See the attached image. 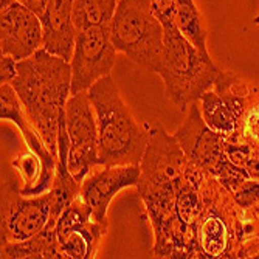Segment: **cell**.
Masks as SVG:
<instances>
[{"label": "cell", "mask_w": 259, "mask_h": 259, "mask_svg": "<svg viewBox=\"0 0 259 259\" xmlns=\"http://www.w3.org/2000/svg\"><path fill=\"white\" fill-rule=\"evenodd\" d=\"M234 202L241 208H248L259 202V180L256 179H245L242 183L238 185V188L231 193Z\"/></svg>", "instance_id": "603a6c76"}, {"label": "cell", "mask_w": 259, "mask_h": 259, "mask_svg": "<svg viewBox=\"0 0 259 259\" xmlns=\"http://www.w3.org/2000/svg\"><path fill=\"white\" fill-rule=\"evenodd\" d=\"M52 218L47 228H55L62 211L81 194V183L70 174L67 164L58 158L56 174L52 186Z\"/></svg>", "instance_id": "ffe728a7"}, {"label": "cell", "mask_w": 259, "mask_h": 259, "mask_svg": "<svg viewBox=\"0 0 259 259\" xmlns=\"http://www.w3.org/2000/svg\"><path fill=\"white\" fill-rule=\"evenodd\" d=\"M236 132L248 134V135H259V89L257 87L253 89V95L247 107L244 121Z\"/></svg>", "instance_id": "d4e9b609"}, {"label": "cell", "mask_w": 259, "mask_h": 259, "mask_svg": "<svg viewBox=\"0 0 259 259\" xmlns=\"http://www.w3.org/2000/svg\"><path fill=\"white\" fill-rule=\"evenodd\" d=\"M116 61V49L110 27H90L76 31L72 65V95L89 90L97 81L110 75Z\"/></svg>", "instance_id": "30bf717a"}, {"label": "cell", "mask_w": 259, "mask_h": 259, "mask_svg": "<svg viewBox=\"0 0 259 259\" xmlns=\"http://www.w3.org/2000/svg\"><path fill=\"white\" fill-rule=\"evenodd\" d=\"M148 143L140 161L137 190L141 200L177 197L188 158L174 135L158 121L146 123Z\"/></svg>", "instance_id": "5b68a950"}, {"label": "cell", "mask_w": 259, "mask_h": 259, "mask_svg": "<svg viewBox=\"0 0 259 259\" xmlns=\"http://www.w3.org/2000/svg\"><path fill=\"white\" fill-rule=\"evenodd\" d=\"M257 257H259V254H257Z\"/></svg>", "instance_id": "f546056e"}, {"label": "cell", "mask_w": 259, "mask_h": 259, "mask_svg": "<svg viewBox=\"0 0 259 259\" xmlns=\"http://www.w3.org/2000/svg\"><path fill=\"white\" fill-rule=\"evenodd\" d=\"M0 53L27 59L44 47L40 17L19 0H0Z\"/></svg>", "instance_id": "7c38bea8"}, {"label": "cell", "mask_w": 259, "mask_h": 259, "mask_svg": "<svg viewBox=\"0 0 259 259\" xmlns=\"http://www.w3.org/2000/svg\"><path fill=\"white\" fill-rule=\"evenodd\" d=\"M75 0H49L44 14V49L65 61H72L76 28L73 23Z\"/></svg>", "instance_id": "9a60e30c"}, {"label": "cell", "mask_w": 259, "mask_h": 259, "mask_svg": "<svg viewBox=\"0 0 259 259\" xmlns=\"http://www.w3.org/2000/svg\"><path fill=\"white\" fill-rule=\"evenodd\" d=\"M242 135H245L250 141V154L245 161L244 169L247 171L248 177L259 180V135H248V134H242Z\"/></svg>", "instance_id": "484cf974"}, {"label": "cell", "mask_w": 259, "mask_h": 259, "mask_svg": "<svg viewBox=\"0 0 259 259\" xmlns=\"http://www.w3.org/2000/svg\"><path fill=\"white\" fill-rule=\"evenodd\" d=\"M259 254V202L241 208L234 221V236L228 259L257 257Z\"/></svg>", "instance_id": "e0dca14e"}, {"label": "cell", "mask_w": 259, "mask_h": 259, "mask_svg": "<svg viewBox=\"0 0 259 259\" xmlns=\"http://www.w3.org/2000/svg\"><path fill=\"white\" fill-rule=\"evenodd\" d=\"M200 193L203 208L194 224L200 259L230 257L234 236V221L241 206L234 202L231 193L209 172H206Z\"/></svg>", "instance_id": "52a82bcc"}, {"label": "cell", "mask_w": 259, "mask_h": 259, "mask_svg": "<svg viewBox=\"0 0 259 259\" xmlns=\"http://www.w3.org/2000/svg\"><path fill=\"white\" fill-rule=\"evenodd\" d=\"M30 123L56 157L61 113L72 97V65L52 55L44 47L17 62V75L11 81Z\"/></svg>", "instance_id": "6da1fadb"}, {"label": "cell", "mask_w": 259, "mask_h": 259, "mask_svg": "<svg viewBox=\"0 0 259 259\" xmlns=\"http://www.w3.org/2000/svg\"><path fill=\"white\" fill-rule=\"evenodd\" d=\"M11 172L2 179V234L5 242L25 241L45 230L52 218V193L40 196H23Z\"/></svg>", "instance_id": "ba28073f"}, {"label": "cell", "mask_w": 259, "mask_h": 259, "mask_svg": "<svg viewBox=\"0 0 259 259\" xmlns=\"http://www.w3.org/2000/svg\"><path fill=\"white\" fill-rule=\"evenodd\" d=\"M0 118L14 123L19 127L20 135L23 141H25L28 151L34 152L42 160L44 177L40 182V193L42 194L49 193L53 186L56 164H58L59 157H56L49 148H47L40 135L36 132V129L30 123L17 93L11 84H2V89H0Z\"/></svg>", "instance_id": "5bb4252c"}, {"label": "cell", "mask_w": 259, "mask_h": 259, "mask_svg": "<svg viewBox=\"0 0 259 259\" xmlns=\"http://www.w3.org/2000/svg\"><path fill=\"white\" fill-rule=\"evenodd\" d=\"M221 72L211 56L202 53L177 27L164 30V49L157 75L164 82V95L180 112L199 101L214 85Z\"/></svg>", "instance_id": "3957f363"}, {"label": "cell", "mask_w": 259, "mask_h": 259, "mask_svg": "<svg viewBox=\"0 0 259 259\" xmlns=\"http://www.w3.org/2000/svg\"><path fill=\"white\" fill-rule=\"evenodd\" d=\"M87 92L97 115L100 164H140L146 149L148 132L135 121L115 79L107 75Z\"/></svg>", "instance_id": "7a4b0ae2"}, {"label": "cell", "mask_w": 259, "mask_h": 259, "mask_svg": "<svg viewBox=\"0 0 259 259\" xmlns=\"http://www.w3.org/2000/svg\"><path fill=\"white\" fill-rule=\"evenodd\" d=\"M11 168L20 177V193L23 196H40V182L44 177V163L31 151L20 154L11 161Z\"/></svg>", "instance_id": "7402d4cb"}, {"label": "cell", "mask_w": 259, "mask_h": 259, "mask_svg": "<svg viewBox=\"0 0 259 259\" xmlns=\"http://www.w3.org/2000/svg\"><path fill=\"white\" fill-rule=\"evenodd\" d=\"M199 107L206 126L225 137L234 134L242 124L239 115L213 87L199 98Z\"/></svg>", "instance_id": "ac0fdd59"}, {"label": "cell", "mask_w": 259, "mask_h": 259, "mask_svg": "<svg viewBox=\"0 0 259 259\" xmlns=\"http://www.w3.org/2000/svg\"><path fill=\"white\" fill-rule=\"evenodd\" d=\"M65 127L68 137L67 168L79 183L100 166L97 115L89 92L72 95L65 104Z\"/></svg>", "instance_id": "9c48e42d"}, {"label": "cell", "mask_w": 259, "mask_h": 259, "mask_svg": "<svg viewBox=\"0 0 259 259\" xmlns=\"http://www.w3.org/2000/svg\"><path fill=\"white\" fill-rule=\"evenodd\" d=\"M17 62L19 61H16L10 55L0 56V81H2V84H11V81L16 78Z\"/></svg>", "instance_id": "4316f807"}, {"label": "cell", "mask_w": 259, "mask_h": 259, "mask_svg": "<svg viewBox=\"0 0 259 259\" xmlns=\"http://www.w3.org/2000/svg\"><path fill=\"white\" fill-rule=\"evenodd\" d=\"M253 23H254V25H259V14L253 19Z\"/></svg>", "instance_id": "f1b7e54d"}, {"label": "cell", "mask_w": 259, "mask_h": 259, "mask_svg": "<svg viewBox=\"0 0 259 259\" xmlns=\"http://www.w3.org/2000/svg\"><path fill=\"white\" fill-rule=\"evenodd\" d=\"M0 257L2 259H64L65 254L59 247L56 230L45 228L25 241L2 244Z\"/></svg>", "instance_id": "2e32d148"}, {"label": "cell", "mask_w": 259, "mask_h": 259, "mask_svg": "<svg viewBox=\"0 0 259 259\" xmlns=\"http://www.w3.org/2000/svg\"><path fill=\"white\" fill-rule=\"evenodd\" d=\"M140 164H113L95 169L82 180L81 197L90 206L92 218L97 222L109 225L107 209L112 199L124 188L138 185Z\"/></svg>", "instance_id": "4fadbf2b"}, {"label": "cell", "mask_w": 259, "mask_h": 259, "mask_svg": "<svg viewBox=\"0 0 259 259\" xmlns=\"http://www.w3.org/2000/svg\"><path fill=\"white\" fill-rule=\"evenodd\" d=\"M118 0H75L73 23L76 31L90 27H110Z\"/></svg>", "instance_id": "44dd1931"}, {"label": "cell", "mask_w": 259, "mask_h": 259, "mask_svg": "<svg viewBox=\"0 0 259 259\" xmlns=\"http://www.w3.org/2000/svg\"><path fill=\"white\" fill-rule=\"evenodd\" d=\"M116 52L134 64L157 73L164 49V30L154 16L149 0H118L110 23Z\"/></svg>", "instance_id": "277c9868"}, {"label": "cell", "mask_w": 259, "mask_h": 259, "mask_svg": "<svg viewBox=\"0 0 259 259\" xmlns=\"http://www.w3.org/2000/svg\"><path fill=\"white\" fill-rule=\"evenodd\" d=\"M176 23L180 33L188 40L197 47L202 53L209 55L206 49L208 33L203 16L194 0H176Z\"/></svg>", "instance_id": "d6986e66"}, {"label": "cell", "mask_w": 259, "mask_h": 259, "mask_svg": "<svg viewBox=\"0 0 259 259\" xmlns=\"http://www.w3.org/2000/svg\"><path fill=\"white\" fill-rule=\"evenodd\" d=\"M154 16L160 20L163 30L176 28V0H149Z\"/></svg>", "instance_id": "cb8c5ba5"}, {"label": "cell", "mask_w": 259, "mask_h": 259, "mask_svg": "<svg viewBox=\"0 0 259 259\" xmlns=\"http://www.w3.org/2000/svg\"><path fill=\"white\" fill-rule=\"evenodd\" d=\"M19 2L33 13H36L40 19L44 17L47 7H49V0H19Z\"/></svg>", "instance_id": "83f0119b"}, {"label": "cell", "mask_w": 259, "mask_h": 259, "mask_svg": "<svg viewBox=\"0 0 259 259\" xmlns=\"http://www.w3.org/2000/svg\"><path fill=\"white\" fill-rule=\"evenodd\" d=\"M186 158L214 176L230 193L248 179L244 168L230 161L225 152L227 137L209 129L202 118L199 101L190 106L186 120L174 134Z\"/></svg>", "instance_id": "8992f818"}, {"label": "cell", "mask_w": 259, "mask_h": 259, "mask_svg": "<svg viewBox=\"0 0 259 259\" xmlns=\"http://www.w3.org/2000/svg\"><path fill=\"white\" fill-rule=\"evenodd\" d=\"M107 228L109 225L97 222L92 218V209L81 196L62 211L55 227L65 259L95 257Z\"/></svg>", "instance_id": "8fae6325"}]
</instances>
